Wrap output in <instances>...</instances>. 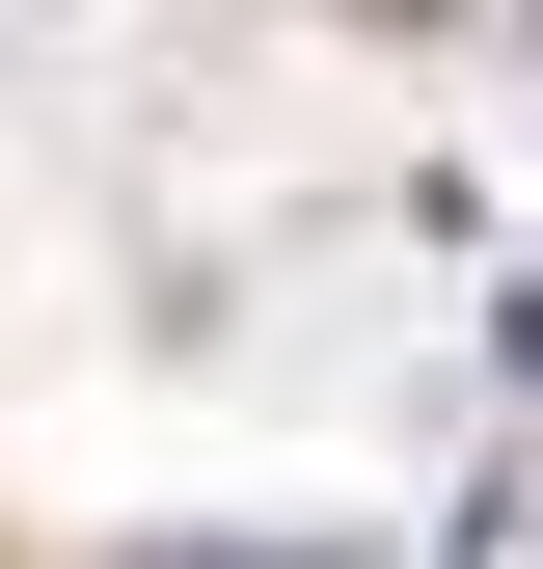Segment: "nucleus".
I'll use <instances>...</instances> for the list:
<instances>
[{
    "label": "nucleus",
    "mask_w": 543,
    "mask_h": 569,
    "mask_svg": "<svg viewBox=\"0 0 543 569\" xmlns=\"http://www.w3.org/2000/svg\"><path fill=\"white\" fill-rule=\"evenodd\" d=\"M136 569H326V542H136Z\"/></svg>",
    "instance_id": "1"
}]
</instances>
